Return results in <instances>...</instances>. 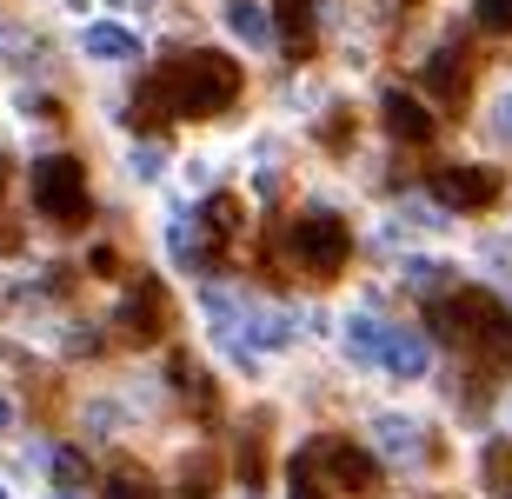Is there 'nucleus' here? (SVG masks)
<instances>
[{"label": "nucleus", "instance_id": "nucleus-1", "mask_svg": "<svg viewBox=\"0 0 512 499\" xmlns=\"http://www.w3.org/2000/svg\"><path fill=\"white\" fill-rule=\"evenodd\" d=\"M167 94H173V114L213 120V114H227L233 94H240V67L227 54H193L167 74Z\"/></svg>", "mask_w": 512, "mask_h": 499}, {"label": "nucleus", "instance_id": "nucleus-2", "mask_svg": "<svg viewBox=\"0 0 512 499\" xmlns=\"http://www.w3.org/2000/svg\"><path fill=\"white\" fill-rule=\"evenodd\" d=\"M34 207L47 213V220H87V167L80 160H67V154H54V160H40L34 167Z\"/></svg>", "mask_w": 512, "mask_h": 499}, {"label": "nucleus", "instance_id": "nucleus-3", "mask_svg": "<svg viewBox=\"0 0 512 499\" xmlns=\"http://www.w3.org/2000/svg\"><path fill=\"white\" fill-rule=\"evenodd\" d=\"M286 247H293V260H300L313 280H333V273L346 267V253H353V240H346V227L333 220V213H306L300 227L286 233Z\"/></svg>", "mask_w": 512, "mask_h": 499}, {"label": "nucleus", "instance_id": "nucleus-4", "mask_svg": "<svg viewBox=\"0 0 512 499\" xmlns=\"http://www.w3.org/2000/svg\"><path fill=\"white\" fill-rule=\"evenodd\" d=\"M306 460H313V473H326V480L340 486V493H373L380 486V460L353 440H320Z\"/></svg>", "mask_w": 512, "mask_h": 499}, {"label": "nucleus", "instance_id": "nucleus-5", "mask_svg": "<svg viewBox=\"0 0 512 499\" xmlns=\"http://www.w3.org/2000/svg\"><path fill=\"white\" fill-rule=\"evenodd\" d=\"M493 293H479V287H459V293H446V300H433V327L446 333V340H473L479 346V333L493 327Z\"/></svg>", "mask_w": 512, "mask_h": 499}, {"label": "nucleus", "instance_id": "nucleus-6", "mask_svg": "<svg viewBox=\"0 0 512 499\" xmlns=\"http://www.w3.org/2000/svg\"><path fill=\"white\" fill-rule=\"evenodd\" d=\"M433 200H446L453 213H486L499 200V173L493 167H446V173H433Z\"/></svg>", "mask_w": 512, "mask_h": 499}, {"label": "nucleus", "instance_id": "nucleus-7", "mask_svg": "<svg viewBox=\"0 0 512 499\" xmlns=\"http://www.w3.org/2000/svg\"><path fill=\"white\" fill-rule=\"evenodd\" d=\"M120 327H127L133 340H160V327H167V293H160V280H133L127 287Z\"/></svg>", "mask_w": 512, "mask_h": 499}, {"label": "nucleus", "instance_id": "nucleus-8", "mask_svg": "<svg viewBox=\"0 0 512 499\" xmlns=\"http://www.w3.org/2000/svg\"><path fill=\"white\" fill-rule=\"evenodd\" d=\"M380 114H386V127H393L399 140H433V114H426V107H419L406 87H386Z\"/></svg>", "mask_w": 512, "mask_h": 499}, {"label": "nucleus", "instance_id": "nucleus-9", "mask_svg": "<svg viewBox=\"0 0 512 499\" xmlns=\"http://www.w3.org/2000/svg\"><path fill=\"white\" fill-rule=\"evenodd\" d=\"M426 94H439L446 107H466V60H459L453 47H439V54L426 60Z\"/></svg>", "mask_w": 512, "mask_h": 499}, {"label": "nucleus", "instance_id": "nucleus-10", "mask_svg": "<svg viewBox=\"0 0 512 499\" xmlns=\"http://www.w3.org/2000/svg\"><path fill=\"white\" fill-rule=\"evenodd\" d=\"M313 7L320 0H280V34H286V54L293 60L313 54Z\"/></svg>", "mask_w": 512, "mask_h": 499}, {"label": "nucleus", "instance_id": "nucleus-11", "mask_svg": "<svg viewBox=\"0 0 512 499\" xmlns=\"http://www.w3.org/2000/svg\"><path fill=\"white\" fill-rule=\"evenodd\" d=\"M380 360L393 366L399 380H419V373H426V340H419V333H386V346H380Z\"/></svg>", "mask_w": 512, "mask_h": 499}, {"label": "nucleus", "instance_id": "nucleus-12", "mask_svg": "<svg viewBox=\"0 0 512 499\" xmlns=\"http://www.w3.org/2000/svg\"><path fill=\"white\" fill-rule=\"evenodd\" d=\"M87 54H94V60H133V54H140V40H133L120 20H94V27H87Z\"/></svg>", "mask_w": 512, "mask_h": 499}, {"label": "nucleus", "instance_id": "nucleus-13", "mask_svg": "<svg viewBox=\"0 0 512 499\" xmlns=\"http://www.w3.org/2000/svg\"><path fill=\"white\" fill-rule=\"evenodd\" d=\"M227 27L247 40V47H266V40H273V20H266V7H253V0H233V7H227Z\"/></svg>", "mask_w": 512, "mask_h": 499}, {"label": "nucleus", "instance_id": "nucleus-14", "mask_svg": "<svg viewBox=\"0 0 512 499\" xmlns=\"http://www.w3.org/2000/svg\"><path fill=\"white\" fill-rule=\"evenodd\" d=\"M200 220H207V240H233L240 233V200L233 193H213L207 207H200Z\"/></svg>", "mask_w": 512, "mask_h": 499}, {"label": "nucleus", "instance_id": "nucleus-15", "mask_svg": "<svg viewBox=\"0 0 512 499\" xmlns=\"http://www.w3.org/2000/svg\"><path fill=\"white\" fill-rule=\"evenodd\" d=\"M173 260H180V267H207V260H213V240L200 227H187V220H173Z\"/></svg>", "mask_w": 512, "mask_h": 499}, {"label": "nucleus", "instance_id": "nucleus-16", "mask_svg": "<svg viewBox=\"0 0 512 499\" xmlns=\"http://www.w3.org/2000/svg\"><path fill=\"white\" fill-rule=\"evenodd\" d=\"M380 346H386V327L373 313H360V320L346 327V353H353V360H380Z\"/></svg>", "mask_w": 512, "mask_h": 499}, {"label": "nucleus", "instance_id": "nucleus-17", "mask_svg": "<svg viewBox=\"0 0 512 499\" xmlns=\"http://www.w3.org/2000/svg\"><path fill=\"white\" fill-rule=\"evenodd\" d=\"M479 346H486V360H493V366H512V307L493 313V327L479 333Z\"/></svg>", "mask_w": 512, "mask_h": 499}, {"label": "nucleus", "instance_id": "nucleus-18", "mask_svg": "<svg viewBox=\"0 0 512 499\" xmlns=\"http://www.w3.org/2000/svg\"><path fill=\"white\" fill-rule=\"evenodd\" d=\"M107 499H153V480L140 466H114L107 473Z\"/></svg>", "mask_w": 512, "mask_h": 499}, {"label": "nucleus", "instance_id": "nucleus-19", "mask_svg": "<svg viewBox=\"0 0 512 499\" xmlns=\"http://www.w3.org/2000/svg\"><path fill=\"white\" fill-rule=\"evenodd\" d=\"M54 480L67 486V493L87 486V453H80V446H60V453H54Z\"/></svg>", "mask_w": 512, "mask_h": 499}, {"label": "nucleus", "instance_id": "nucleus-20", "mask_svg": "<svg viewBox=\"0 0 512 499\" xmlns=\"http://www.w3.org/2000/svg\"><path fill=\"white\" fill-rule=\"evenodd\" d=\"M473 20L486 27V34H512V0H479Z\"/></svg>", "mask_w": 512, "mask_h": 499}, {"label": "nucleus", "instance_id": "nucleus-21", "mask_svg": "<svg viewBox=\"0 0 512 499\" xmlns=\"http://www.w3.org/2000/svg\"><path fill=\"white\" fill-rule=\"evenodd\" d=\"M293 499H326L320 493V473H313V460H306V453L293 460Z\"/></svg>", "mask_w": 512, "mask_h": 499}, {"label": "nucleus", "instance_id": "nucleus-22", "mask_svg": "<svg viewBox=\"0 0 512 499\" xmlns=\"http://www.w3.org/2000/svg\"><path fill=\"white\" fill-rule=\"evenodd\" d=\"M173 499H213V486H193V480H187V486H180Z\"/></svg>", "mask_w": 512, "mask_h": 499}, {"label": "nucleus", "instance_id": "nucleus-23", "mask_svg": "<svg viewBox=\"0 0 512 499\" xmlns=\"http://www.w3.org/2000/svg\"><path fill=\"white\" fill-rule=\"evenodd\" d=\"M7 426H14V413H7V400H0V433H7Z\"/></svg>", "mask_w": 512, "mask_h": 499}, {"label": "nucleus", "instance_id": "nucleus-24", "mask_svg": "<svg viewBox=\"0 0 512 499\" xmlns=\"http://www.w3.org/2000/svg\"><path fill=\"white\" fill-rule=\"evenodd\" d=\"M499 499H512V480H506V486H499Z\"/></svg>", "mask_w": 512, "mask_h": 499}, {"label": "nucleus", "instance_id": "nucleus-25", "mask_svg": "<svg viewBox=\"0 0 512 499\" xmlns=\"http://www.w3.org/2000/svg\"><path fill=\"white\" fill-rule=\"evenodd\" d=\"M0 187H7V160H0Z\"/></svg>", "mask_w": 512, "mask_h": 499}, {"label": "nucleus", "instance_id": "nucleus-26", "mask_svg": "<svg viewBox=\"0 0 512 499\" xmlns=\"http://www.w3.org/2000/svg\"><path fill=\"white\" fill-rule=\"evenodd\" d=\"M0 499H7V486H0Z\"/></svg>", "mask_w": 512, "mask_h": 499}, {"label": "nucleus", "instance_id": "nucleus-27", "mask_svg": "<svg viewBox=\"0 0 512 499\" xmlns=\"http://www.w3.org/2000/svg\"><path fill=\"white\" fill-rule=\"evenodd\" d=\"M60 499H74V493H60Z\"/></svg>", "mask_w": 512, "mask_h": 499}]
</instances>
